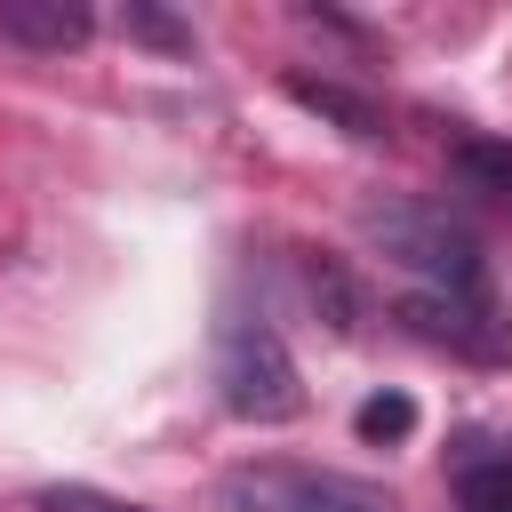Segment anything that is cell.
Here are the masks:
<instances>
[{"label": "cell", "instance_id": "cell-1", "mask_svg": "<svg viewBox=\"0 0 512 512\" xmlns=\"http://www.w3.org/2000/svg\"><path fill=\"white\" fill-rule=\"evenodd\" d=\"M360 232L376 256L416 272V288H456V296L480 288V240L440 200H376V208H360Z\"/></svg>", "mask_w": 512, "mask_h": 512}, {"label": "cell", "instance_id": "cell-2", "mask_svg": "<svg viewBox=\"0 0 512 512\" xmlns=\"http://www.w3.org/2000/svg\"><path fill=\"white\" fill-rule=\"evenodd\" d=\"M216 392L240 424H288L304 416V376L288 360V344L264 320H232L216 336Z\"/></svg>", "mask_w": 512, "mask_h": 512}, {"label": "cell", "instance_id": "cell-3", "mask_svg": "<svg viewBox=\"0 0 512 512\" xmlns=\"http://www.w3.org/2000/svg\"><path fill=\"white\" fill-rule=\"evenodd\" d=\"M216 512H392L376 488L312 464H240L216 480Z\"/></svg>", "mask_w": 512, "mask_h": 512}, {"label": "cell", "instance_id": "cell-4", "mask_svg": "<svg viewBox=\"0 0 512 512\" xmlns=\"http://www.w3.org/2000/svg\"><path fill=\"white\" fill-rule=\"evenodd\" d=\"M400 320H408V336H424V344H440V352H464V360H512V320H496V304L472 288V296H456V288H408L400 296Z\"/></svg>", "mask_w": 512, "mask_h": 512}, {"label": "cell", "instance_id": "cell-5", "mask_svg": "<svg viewBox=\"0 0 512 512\" xmlns=\"http://www.w3.org/2000/svg\"><path fill=\"white\" fill-rule=\"evenodd\" d=\"M96 32L88 0H0V40L16 48H40V56H64Z\"/></svg>", "mask_w": 512, "mask_h": 512}, {"label": "cell", "instance_id": "cell-6", "mask_svg": "<svg viewBox=\"0 0 512 512\" xmlns=\"http://www.w3.org/2000/svg\"><path fill=\"white\" fill-rule=\"evenodd\" d=\"M280 88H288V104H304V112L336 120V128H344V136H360V144H376V136H384V112H376L368 96H352L344 80H312V72H288Z\"/></svg>", "mask_w": 512, "mask_h": 512}, {"label": "cell", "instance_id": "cell-7", "mask_svg": "<svg viewBox=\"0 0 512 512\" xmlns=\"http://www.w3.org/2000/svg\"><path fill=\"white\" fill-rule=\"evenodd\" d=\"M456 176L472 184V192H488V200H512V144H496V136H456Z\"/></svg>", "mask_w": 512, "mask_h": 512}, {"label": "cell", "instance_id": "cell-8", "mask_svg": "<svg viewBox=\"0 0 512 512\" xmlns=\"http://www.w3.org/2000/svg\"><path fill=\"white\" fill-rule=\"evenodd\" d=\"M304 296H312V304L328 312V328H352V312H360L352 280H344V272H336L328 256H312V248H304Z\"/></svg>", "mask_w": 512, "mask_h": 512}, {"label": "cell", "instance_id": "cell-9", "mask_svg": "<svg viewBox=\"0 0 512 512\" xmlns=\"http://www.w3.org/2000/svg\"><path fill=\"white\" fill-rule=\"evenodd\" d=\"M352 432H360L368 448H384V440H408V432H416V400H408V392H376V400H360Z\"/></svg>", "mask_w": 512, "mask_h": 512}, {"label": "cell", "instance_id": "cell-10", "mask_svg": "<svg viewBox=\"0 0 512 512\" xmlns=\"http://www.w3.org/2000/svg\"><path fill=\"white\" fill-rule=\"evenodd\" d=\"M456 496H464V512H512V456H496V464H464Z\"/></svg>", "mask_w": 512, "mask_h": 512}, {"label": "cell", "instance_id": "cell-11", "mask_svg": "<svg viewBox=\"0 0 512 512\" xmlns=\"http://www.w3.org/2000/svg\"><path fill=\"white\" fill-rule=\"evenodd\" d=\"M32 504H40V512H144V504L112 496V488H88V480H56V488H40Z\"/></svg>", "mask_w": 512, "mask_h": 512}, {"label": "cell", "instance_id": "cell-12", "mask_svg": "<svg viewBox=\"0 0 512 512\" xmlns=\"http://www.w3.org/2000/svg\"><path fill=\"white\" fill-rule=\"evenodd\" d=\"M120 24H128V32H136V40H160V48H184V40H192V32H184V24H176V16H160V8H128V16H120Z\"/></svg>", "mask_w": 512, "mask_h": 512}]
</instances>
